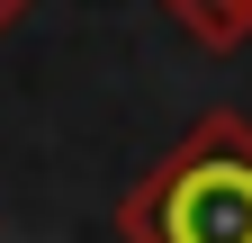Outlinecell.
Listing matches in <instances>:
<instances>
[{
	"mask_svg": "<svg viewBox=\"0 0 252 243\" xmlns=\"http://www.w3.org/2000/svg\"><path fill=\"white\" fill-rule=\"evenodd\" d=\"M126 243H252V117L207 108L117 198Z\"/></svg>",
	"mask_w": 252,
	"mask_h": 243,
	"instance_id": "6da1fadb",
	"label": "cell"
},
{
	"mask_svg": "<svg viewBox=\"0 0 252 243\" xmlns=\"http://www.w3.org/2000/svg\"><path fill=\"white\" fill-rule=\"evenodd\" d=\"M162 9H171L180 36H198L207 54H234L252 36V0H162Z\"/></svg>",
	"mask_w": 252,
	"mask_h": 243,
	"instance_id": "7a4b0ae2",
	"label": "cell"
},
{
	"mask_svg": "<svg viewBox=\"0 0 252 243\" xmlns=\"http://www.w3.org/2000/svg\"><path fill=\"white\" fill-rule=\"evenodd\" d=\"M18 18H27V0H0V36H9V27H18Z\"/></svg>",
	"mask_w": 252,
	"mask_h": 243,
	"instance_id": "3957f363",
	"label": "cell"
}]
</instances>
